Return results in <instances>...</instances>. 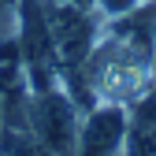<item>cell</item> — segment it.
I'll list each match as a JSON object with an SVG mask.
<instances>
[{
	"instance_id": "obj_2",
	"label": "cell",
	"mask_w": 156,
	"mask_h": 156,
	"mask_svg": "<svg viewBox=\"0 0 156 156\" xmlns=\"http://www.w3.org/2000/svg\"><path fill=\"white\" fill-rule=\"evenodd\" d=\"M74 156H134L130 145V108L93 104L82 112Z\"/></svg>"
},
{
	"instance_id": "obj_5",
	"label": "cell",
	"mask_w": 156,
	"mask_h": 156,
	"mask_svg": "<svg viewBox=\"0 0 156 156\" xmlns=\"http://www.w3.org/2000/svg\"><path fill=\"white\" fill-rule=\"evenodd\" d=\"M145 4H156V0H145Z\"/></svg>"
},
{
	"instance_id": "obj_4",
	"label": "cell",
	"mask_w": 156,
	"mask_h": 156,
	"mask_svg": "<svg viewBox=\"0 0 156 156\" xmlns=\"http://www.w3.org/2000/svg\"><path fill=\"white\" fill-rule=\"evenodd\" d=\"M145 4V0H93V11L101 15V23H112V19H126Z\"/></svg>"
},
{
	"instance_id": "obj_1",
	"label": "cell",
	"mask_w": 156,
	"mask_h": 156,
	"mask_svg": "<svg viewBox=\"0 0 156 156\" xmlns=\"http://www.w3.org/2000/svg\"><path fill=\"white\" fill-rule=\"evenodd\" d=\"M82 112L86 108L63 89V82L45 86V89H30V134L41 138L60 156H74Z\"/></svg>"
},
{
	"instance_id": "obj_3",
	"label": "cell",
	"mask_w": 156,
	"mask_h": 156,
	"mask_svg": "<svg viewBox=\"0 0 156 156\" xmlns=\"http://www.w3.org/2000/svg\"><path fill=\"white\" fill-rule=\"evenodd\" d=\"M0 156H60L30 130H0Z\"/></svg>"
}]
</instances>
